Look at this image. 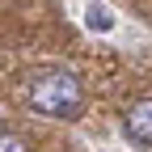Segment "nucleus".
<instances>
[{
    "label": "nucleus",
    "instance_id": "2",
    "mask_svg": "<svg viewBox=\"0 0 152 152\" xmlns=\"http://www.w3.org/2000/svg\"><path fill=\"white\" fill-rule=\"evenodd\" d=\"M123 131H127L135 144H152V97H144V102H135V106L127 110Z\"/></svg>",
    "mask_w": 152,
    "mask_h": 152
},
{
    "label": "nucleus",
    "instance_id": "3",
    "mask_svg": "<svg viewBox=\"0 0 152 152\" xmlns=\"http://www.w3.org/2000/svg\"><path fill=\"white\" fill-rule=\"evenodd\" d=\"M0 152H30V144H26L21 135H13V131L0 127Z\"/></svg>",
    "mask_w": 152,
    "mask_h": 152
},
{
    "label": "nucleus",
    "instance_id": "1",
    "mask_svg": "<svg viewBox=\"0 0 152 152\" xmlns=\"http://www.w3.org/2000/svg\"><path fill=\"white\" fill-rule=\"evenodd\" d=\"M26 102H30V110L47 114V118H76L80 106H85V89L72 72L42 68L26 80Z\"/></svg>",
    "mask_w": 152,
    "mask_h": 152
},
{
    "label": "nucleus",
    "instance_id": "4",
    "mask_svg": "<svg viewBox=\"0 0 152 152\" xmlns=\"http://www.w3.org/2000/svg\"><path fill=\"white\" fill-rule=\"evenodd\" d=\"M89 26H93V30H110V26H114V17H110L102 4H93V9H89Z\"/></svg>",
    "mask_w": 152,
    "mask_h": 152
}]
</instances>
